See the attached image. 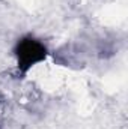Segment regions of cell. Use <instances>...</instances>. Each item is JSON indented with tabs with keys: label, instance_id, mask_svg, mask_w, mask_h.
Here are the masks:
<instances>
[{
	"label": "cell",
	"instance_id": "cell-1",
	"mask_svg": "<svg viewBox=\"0 0 128 129\" xmlns=\"http://www.w3.org/2000/svg\"><path fill=\"white\" fill-rule=\"evenodd\" d=\"M15 56H17L20 72L26 74L32 66L45 60L47 48L42 42L33 38H23L15 47Z\"/></svg>",
	"mask_w": 128,
	"mask_h": 129
}]
</instances>
